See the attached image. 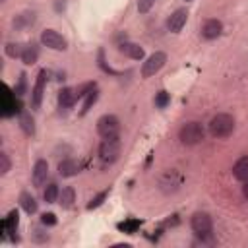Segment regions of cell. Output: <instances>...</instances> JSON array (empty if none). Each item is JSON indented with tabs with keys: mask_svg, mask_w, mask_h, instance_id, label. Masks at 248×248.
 Instances as JSON below:
<instances>
[{
	"mask_svg": "<svg viewBox=\"0 0 248 248\" xmlns=\"http://www.w3.org/2000/svg\"><path fill=\"white\" fill-rule=\"evenodd\" d=\"M234 130V118L227 112H219L209 120V134L213 138H229Z\"/></svg>",
	"mask_w": 248,
	"mask_h": 248,
	"instance_id": "cell-1",
	"label": "cell"
},
{
	"mask_svg": "<svg viewBox=\"0 0 248 248\" xmlns=\"http://www.w3.org/2000/svg\"><path fill=\"white\" fill-rule=\"evenodd\" d=\"M178 138H180V141L184 143V145H196V143H200V141H203V138H205V130H203V126L200 124V122H186L180 130H178Z\"/></svg>",
	"mask_w": 248,
	"mask_h": 248,
	"instance_id": "cell-2",
	"label": "cell"
},
{
	"mask_svg": "<svg viewBox=\"0 0 248 248\" xmlns=\"http://www.w3.org/2000/svg\"><path fill=\"white\" fill-rule=\"evenodd\" d=\"M120 155V140L118 136L114 138H103L101 145H99V159L103 161V165H112Z\"/></svg>",
	"mask_w": 248,
	"mask_h": 248,
	"instance_id": "cell-3",
	"label": "cell"
},
{
	"mask_svg": "<svg viewBox=\"0 0 248 248\" xmlns=\"http://www.w3.org/2000/svg\"><path fill=\"white\" fill-rule=\"evenodd\" d=\"M184 182V176L176 170V169H167L161 176H159V190L163 194H174L180 190Z\"/></svg>",
	"mask_w": 248,
	"mask_h": 248,
	"instance_id": "cell-4",
	"label": "cell"
},
{
	"mask_svg": "<svg viewBox=\"0 0 248 248\" xmlns=\"http://www.w3.org/2000/svg\"><path fill=\"white\" fill-rule=\"evenodd\" d=\"M97 132L101 138H114L120 132V122L114 114H103L97 120Z\"/></svg>",
	"mask_w": 248,
	"mask_h": 248,
	"instance_id": "cell-5",
	"label": "cell"
},
{
	"mask_svg": "<svg viewBox=\"0 0 248 248\" xmlns=\"http://www.w3.org/2000/svg\"><path fill=\"white\" fill-rule=\"evenodd\" d=\"M190 227L198 236H209L213 229V221L205 211H196L190 219Z\"/></svg>",
	"mask_w": 248,
	"mask_h": 248,
	"instance_id": "cell-6",
	"label": "cell"
},
{
	"mask_svg": "<svg viewBox=\"0 0 248 248\" xmlns=\"http://www.w3.org/2000/svg\"><path fill=\"white\" fill-rule=\"evenodd\" d=\"M165 62H167V54H165V52H161V50L153 52V54L147 56L145 62L141 64V78H151V76H155V74L165 66Z\"/></svg>",
	"mask_w": 248,
	"mask_h": 248,
	"instance_id": "cell-7",
	"label": "cell"
},
{
	"mask_svg": "<svg viewBox=\"0 0 248 248\" xmlns=\"http://www.w3.org/2000/svg\"><path fill=\"white\" fill-rule=\"evenodd\" d=\"M41 43L46 48H52V50H66L68 48V41L54 29H45L41 33Z\"/></svg>",
	"mask_w": 248,
	"mask_h": 248,
	"instance_id": "cell-8",
	"label": "cell"
},
{
	"mask_svg": "<svg viewBox=\"0 0 248 248\" xmlns=\"http://www.w3.org/2000/svg\"><path fill=\"white\" fill-rule=\"evenodd\" d=\"M186 19H188L186 8H178V10H174V12L169 16V19H167V29L172 31V33H178V31L186 25Z\"/></svg>",
	"mask_w": 248,
	"mask_h": 248,
	"instance_id": "cell-9",
	"label": "cell"
},
{
	"mask_svg": "<svg viewBox=\"0 0 248 248\" xmlns=\"http://www.w3.org/2000/svg\"><path fill=\"white\" fill-rule=\"evenodd\" d=\"M45 81H46V70H41L39 76H37V81L33 85V91H31V107L33 108H39L41 107L43 91H45Z\"/></svg>",
	"mask_w": 248,
	"mask_h": 248,
	"instance_id": "cell-10",
	"label": "cell"
},
{
	"mask_svg": "<svg viewBox=\"0 0 248 248\" xmlns=\"http://www.w3.org/2000/svg\"><path fill=\"white\" fill-rule=\"evenodd\" d=\"M46 178H48V163H46L45 159L35 161L33 170H31V180H33V184H35V186H43V184L46 182Z\"/></svg>",
	"mask_w": 248,
	"mask_h": 248,
	"instance_id": "cell-11",
	"label": "cell"
},
{
	"mask_svg": "<svg viewBox=\"0 0 248 248\" xmlns=\"http://www.w3.org/2000/svg\"><path fill=\"white\" fill-rule=\"evenodd\" d=\"M221 31H223V23H221L219 19H215V17L205 19L203 25H202V37L207 39V41L217 39V37L221 35Z\"/></svg>",
	"mask_w": 248,
	"mask_h": 248,
	"instance_id": "cell-12",
	"label": "cell"
},
{
	"mask_svg": "<svg viewBox=\"0 0 248 248\" xmlns=\"http://www.w3.org/2000/svg\"><path fill=\"white\" fill-rule=\"evenodd\" d=\"M118 50L122 52V54H126L128 58H132V60H141L143 58V48L138 45V43H130V41H124V43H120V46H118Z\"/></svg>",
	"mask_w": 248,
	"mask_h": 248,
	"instance_id": "cell-13",
	"label": "cell"
},
{
	"mask_svg": "<svg viewBox=\"0 0 248 248\" xmlns=\"http://www.w3.org/2000/svg\"><path fill=\"white\" fill-rule=\"evenodd\" d=\"M79 172V163L76 159H64L58 163V174L64 176V178H70V176H76Z\"/></svg>",
	"mask_w": 248,
	"mask_h": 248,
	"instance_id": "cell-14",
	"label": "cell"
},
{
	"mask_svg": "<svg viewBox=\"0 0 248 248\" xmlns=\"http://www.w3.org/2000/svg\"><path fill=\"white\" fill-rule=\"evenodd\" d=\"M76 99H78V91L72 89V87H62V89L58 91V105H60L62 108L74 107Z\"/></svg>",
	"mask_w": 248,
	"mask_h": 248,
	"instance_id": "cell-15",
	"label": "cell"
},
{
	"mask_svg": "<svg viewBox=\"0 0 248 248\" xmlns=\"http://www.w3.org/2000/svg\"><path fill=\"white\" fill-rule=\"evenodd\" d=\"M232 176L236 178V180H248V155H244V157H240L234 165H232Z\"/></svg>",
	"mask_w": 248,
	"mask_h": 248,
	"instance_id": "cell-16",
	"label": "cell"
},
{
	"mask_svg": "<svg viewBox=\"0 0 248 248\" xmlns=\"http://www.w3.org/2000/svg\"><path fill=\"white\" fill-rule=\"evenodd\" d=\"M74 202H76V190H74L72 186H64V188L60 190L58 203H60L64 209H68V207H72V205H74Z\"/></svg>",
	"mask_w": 248,
	"mask_h": 248,
	"instance_id": "cell-17",
	"label": "cell"
},
{
	"mask_svg": "<svg viewBox=\"0 0 248 248\" xmlns=\"http://www.w3.org/2000/svg\"><path fill=\"white\" fill-rule=\"evenodd\" d=\"M19 205H21V209H23L25 213H29V215L37 213V202H35V198H33L29 192H21V196H19Z\"/></svg>",
	"mask_w": 248,
	"mask_h": 248,
	"instance_id": "cell-18",
	"label": "cell"
},
{
	"mask_svg": "<svg viewBox=\"0 0 248 248\" xmlns=\"http://www.w3.org/2000/svg\"><path fill=\"white\" fill-rule=\"evenodd\" d=\"M37 56H39V52H37V46L33 45V43H29V45H25L23 46V50H21V60H23V64H35L37 62Z\"/></svg>",
	"mask_w": 248,
	"mask_h": 248,
	"instance_id": "cell-19",
	"label": "cell"
},
{
	"mask_svg": "<svg viewBox=\"0 0 248 248\" xmlns=\"http://www.w3.org/2000/svg\"><path fill=\"white\" fill-rule=\"evenodd\" d=\"M19 126H21V130H23L27 136H33V134H35V120H33L31 114L21 112V114H19Z\"/></svg>",
	"mask_w": 248,
	"mask_h": 248,
	"instance_id": "cell-20",
	"label": "cell"
},
{
	"mask_svg": "<svg viewBox=\"0 0 248 248\" xmlns=\"http://www.w3.org/2000/svg\"><path fill=\"white\" fill-rule=\"evenodd\" d=\"M33 21H35V14H33V12H23V14H19V16L14 19V27L25 29V27H29Z\"/></svg>",
	"mask_w": 248,
	"mask_h": 248,
	"instance_id": "cell-21",
	"label": "cell"
},
{
	"mask_svg": "<svg viewBox=\"0 0 248 248\" xmlns=\"http://www.w3.org/2000/svg\"><path fill=\"white\" fill-rule=\"evenodd\" d=\"M58 196H60V190H58V186H56L54 182L46 184V188H45V192H43V198H45V202H46V203H54V202L58 200Z\"/></svg>",
	"mask_w": 248,
	"mask_h": 248,
	"instance_id": "cell-22",
	"label": "cell"
},
{
	"mask_svg": "<svg viewBox=\"0 0 248 248\" xmlns=\"http://www.w3.org/2000/svg\"><path fill=\"white\" fill-rule=\"evenodd\" d=\"M17 223H19L17 211H16V209H12V211L8 213V217H6V231H8L10 234H14V232L17 231Z\"/></svg>",
	"mask_w": 248,
	"mask_h": 248,
	"instance_id": "cell-23",
	"label": "cell"
},
{
	"mask_svg": "<svg viewBox=\"0 0 248 248\" xmlns=\"http://www.w3.org/2000/svg\"><path fill=\"white\" fill-rule=\"evenodd\" d=\"M97 99H99V93H97V89H93V91H89L87 95H85V101H83V107H81V114H85L95 103H97Z\"/></svg>",
	"mask_w": 248,
	"mask_h": 248,
	"instance_id": "cell-24",
	"label": "cell"
},
{
	"mask_svg": "<svg viewBox=\"0 0 248 248\" xmlns=\"http://www.w3.org/2000/svg\"><path fill=\"white\" fill-rule=\"evenodd\" d=\"M108 198V190H103V192H99L97 196H93L91 198V202L87 203V209H95V207H99V205H103V202Z\"/></svg>",
	"mask_w": 248,
	"mask_h": 248,
	"instance_id": "cell-25",
	"label": "cell"
},
{
	"mask_svg": "<svg viewBox=\"0 0 248 248\" xmlns=\"http://www.w3.org/2000/svg\"><path fill=\"white\" fill-rule=\"evenodd\" d=\"M169 103H170V95H169L167 91H159V93L155 95V105H157L159 108H165Z\"/></svg>",
	"mask_w": 248,
	"mask_h": 248,
	"instance_id": "cell-26",
	"label": "cell"
},
{
	"mask_svg": "<svg viewBox=\"0 0 248 248\" xmlns=\"http://www.w3.org/2000/svg\"><path fill=\"white\" fill-rule=\"evenodd\" d=\"M21 50H23V46H21V45H17V43H8V45H6V54H8V56H12V58L21 56Z\"/></svg>",
	"mask_w": 248,
	"mask_h": 248,
	"instance_id": "cell-27",
	"label": "cell"
},
{
	"mask_svg": "<svg viewBox=\"0 0 248 248\" xmlns=\"http://www.w3.org/2000/svg\"><path fill=\"white\" fill-rule=\"evenodd\" d=\"M10 167H12L10 157H8L6 153H0V174H6V172L10 170Z\"/></svg>",
	"mask_w": 248,
	"mask_h": 248,
	"instance_id": "cell-28",
	"label": "cell"
},
{
	"mask_svg": "<svg viewBox=\"0 0 248 248\" xmlns=\"http://www.w3.org/2000/svg\"><path fill=\"white\" fill-rule=\"evenodd\" d=\"M155 0H138V12L140 14H147L151 8H153Z\"/></svg>",
	"mask_w": 248,
	"mask_h": 248,
	"instance_id": "cell-29",
	"label": "cell"
},
{
	"mask_svg": "<svg viewBox=\"0 0 248 248\" xmlns=\"http://www.w3.org/2000/svg\"><path fill=\"white\" fill-rule=\"evenodd\" d=\"M41 223L52 227V225H56V215H54V213H43V215H41Z\"/></svg>",
	"mask_w": 248,
	"mask_h": 248,
	"instance_id": "cell-30",
	"label": "cell"
},
{
	"mask_svg": "<svg viewBox=\"0 0 248 248\" xmlns=\"http://www.w3.org/2000/svg\"><path fill=\"white\" fill-rule=\"evenodd\" d=\"M23 91H25V76L21 74V79H19V85L16 87V95H23Z\"/></svg>",
	"mask_w": 248,
	"mask_h": 248,
	"instance_id": "cell-31",
	"label": "cell"
},
{
	"mask_svg": "<svg viewBox=\"0 0 248 248\" xmlns=\"http://www.w3.org/2000/svg\"><path fill=\"white\" fill-rule=\"evenodd\" d=\"M118 227H120V229H126V231H130V232H134V229L138 227V221H130V223H126V225L122 223V225H118Z\"/></svg>",
	"mask_w": 248,
	"mask_h": 248,
	"instance_id": "cell-32",
	"label": "cell"
},
{
	"mask_svg": "<svg viewBox=\"0 0 248 248\" xmlns=\"http://www.w3.org/2000/svg\"><path fill=\"white\" fill-rule=\"evenodd\" d=\"M242 196L248 200V180H244V186H242Z\"/></svg>",
	"mask_w": 248,
	"mask_h": 248,
	"instance_id": "cell-33",
	"label": "cell"
},
{
	"mask_svg": "<svg viewBox=\"0 0 248 248\" xmlns=\"http://www.w3.org/2000/svg\"><path fill=\"white\" fill-rule=\"evenodd\" d=\"M186 2H192V0H186Z\"/></svg>",
	"mask_w": 248,
	"mask_h": 248,
	"instance_id": "cell-34",
	"label": "cell"
}]
</instances>
